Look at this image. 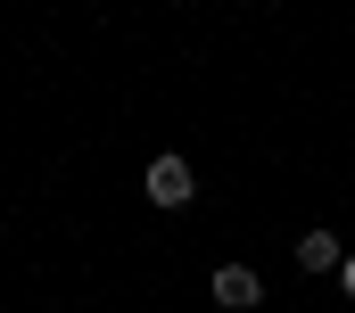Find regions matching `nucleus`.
<instances>
[{
	"label": "nucleus",
	"instance_id": "obj_1",
	"mask_svg": "<svg viewBox=\"0 0 355 313\" xmlns=\"http://www.w3.org/2000/svg\"><path fill=\"white\" fill-rule=\"evenodd\" d=\"M141 190H149V206H190L198 198V173H190V156H149Z\"/></svg>",
	"mask_w": 355,
	"mask_h": 313
},
{
	"label": "nucleus",
	"instance_id": "obj_2",
	"mask_svg": "<svg viewBox=\"0 0 355 313\" xmlns=\"http://www.w3.org/2000/svg\"><path fill=\"white\" fill-rule=\"evenodd\" d=\"M207 289H215V305H232V313H248L257 297H265V280H257L248 264H215V280H207Z\"/></svg>",
	"mask_w": 355,
	"mask_h": 313
},
{
	"label": "nucleus",
	"instance_id": "obj_4",
	"mask_svg": "<svg viewBox=\"0 0 355 313\" xmlns=\"http://www.w3.org/2000/svg\"><path fill=\"white\" fill-rule=\"evenodd\" d=\"M339 289H347V297H355V256H347V264H339Z\"/></svg>",
	"mask_w": 355,
	"mask_h": 313
},
{
	"label": "nucleus",
	"instance_id": "obj_3",
	"mask_svg": "<svg viewBox=\"0 0 355 313\" xmlns=\"http://www.w3.org/2000/svg\"><path fill=\"white\" fill-rule=\"evenodd\" d=\"M297 264H306V272H339V264H347V247H339L331 231H306V239H297Z\"/></svg>",
	"mask_w": 355,
	"mask_h": 313
}]
</instances>
